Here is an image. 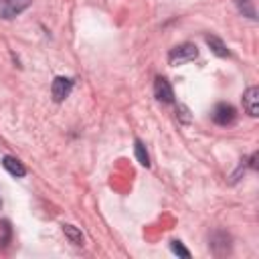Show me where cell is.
<instances>
[{"instance_id": "7", "label": "cell", "mask_w": 259, "mask_h": 259, "mask_svg": "<svg viewBox=\"0 0 259 259\" xmlns=\"http://www.w3.org/2000/svg\"><path fill=\"white\" fill-rule=\"evenodd\" d=\"M2 166H4V170H8L12 176H16V178H22L24 174H26V168L22 166V162L20 160H16V158H12V156H4L2 158Z\"/></svg>"}, {"instance_id": "14", "label": "cell", "mask_w": 259, "mask_h": 259, "mask_svg": "<svg viewBox=\"0 0 259 259\" xmlns=\"http://www.w3.org/2000/svg\"><path fill=\"white\" fill-rule=\"evenodd\" d=\"M0 206H2V190H0Z\"/></svg>"}, {"instance_id": "6", "label": "cell", "mask_w": 259, "mask_h": 259, "mask_svg": "<svg viewBox=\"0 0 259 259\" xmlns=\"http://www.w3.org/2000/svg\"><path fill=\"white\" fill-rule=\"evenodd\" d=\"M243 107L251 117L259 115V87H249L243 93Z\"/></svg>"}, {"instance_id": "2", "label": "cell", "mask_w": 259, "mask_h": 259, "mask_svg": "<svg viewBox=\"0 0 259 259\" xmlns=\"http://www.w3.org/2000/svg\"><path fill=\"white\" fill-rule=\"evenodd\" d=\"M32 4V0H0V18H14L20 12H24L28 6Z\"/></svg>"}, {"instance_id": "3", "label": "cell", "mask_w": 259, "mask_h": 259, "mask_svg": "<svg viewBox=\"0 0 259 259\" xmlns=\"http://www.w3.org/2000/svg\"><path fill=\"white\" fill-rule=\"evenodd\" d=\"M73 91V79L71 77H55L53 85H51V95L57 103L65 101Z\"/></svg>"}, {"instance_id": "4", "label": "cell", "mask_w": 259, "mask_h": 259, "mask_svg": "<svg viewBox=\"0 0 259 259\" xmlns=\"http://www.w3.org/2000/svg\"><path fill=\"white\" fill-rule=\"evenodd\" d=\"M235 107L231 103H217L212 109V121L217 125H229L235 121Z\"/></svg>"}, {"instance_id": "5", "label": "cell", "mask_w": 259, "mask_h": 259, "mask_svg": "<svg viewBox=\"0 0 259 259\" xmlns=\"http://www.w3.org/2000/svg\"><path fill=\"white\" fill-rule=\"evenodd\" d=\"M154 95L162 103H172L174 101V91H172V85L168 83L166 77H156L154 79Z\"/></svg>"}, {"instance_id": "9", "label": "cell", "mask_w": 259, "mask_h": 259, "mask_svg": "<svg viewBox=\"0 0 259 259\" xmlns=\"http://www.w3.org/2000/svg\"><path fill=\"white\" fill-rule=\"evenodd\" d=\"M61 229H63L65 237L69 239V243H73V245H77V247H81V245H83V233H81V231H79L75 225L63 223V225H61Z\"/></svg>"}, {"instance_id": "10", "label": "cell", "mask_w": 259, "mask_h": 259, "mask_svg": "<svg viewBox=\"0 0 259 259\" xmlns=\"http://www.w3.org/2000/svg\"><path fill=\"white\" fill-rule=\"evenodd\" d=\"M233 2H235L237 10H239L243 16H247V18H251V20H255V18H257L255 0H233Z\"/></svg>"}, {"instance_id": "13", "label": "cell", "mask_w": 259, "mask_h": 259, "mask_svg": "<svg viewBox=\"0 0 259 259\" xmlns=\"http://www.w3.org/2000/svg\"><path fill=\"white\" fill-rule=\"evenodd\" d=\"M176 113H178V117H180L184 123H188V121H190V111H188V107H186V105H178V107H176Z\"/></svg>"}, {"instance_id": "12", "label": "cell", "mask_w": 259, "mask_h": 259, "mask_svg": "<svg viewBox=\"0 0 259 259\" xmlns=\"http://www.w3.org/2000/svg\"><path fill=\"white\" fill-rule=\"evenodd\" d=\"M170 249H172V253H176V255H180V257H184V259L190 257V251H188L180 241H170Z\"/></svg>"}, {"instance_id": "8", "label": "cell", "mask_w": 259, "mask_h": 259, "mask_svg": "<svg viewBox=\"0 0 259 259\" xmlns=\"http://www.w3.org/2000/svg\"><path fill=\"white\" fill-rule=\"evenodd\" d=\"M204 40H206V45L210 47V51H212L217 57H229V55H231L229 49H227V45H225L219 36H214V34H206Z\"/></svg>"}, {"instance_id": "11", "label": "cell", "mask_w": 259, "mask_h": 259, "mask_svg": "<svg viewBox=\"0 0 259 259\" xmlns=\"http://www.w3.org/2000/svg\"><path fill=\"white\" fill-rule=\"evenodd\" d=\"M134 152H136L138 162L148 168V166H150V156H148V150H146V146L142 144V140H136V142H134Z\"/></svg>"}, {"instance_id": "1", "label": "cell", "mask_w": 259, "mask_h": 259, "mask_svg": "<svg viewBox=\"0 0 259 259\" xmlns=\"http://www.w3.org/2000/svg\"><path fill=\"white\" fill-rule=\"evenodd\" d=\"M196 57H198L196 45H192V42H182V45L170 49V53H168V63H170L172 67H176V65L190 63V61H194Z\"/></svg>"}]
</instances>
